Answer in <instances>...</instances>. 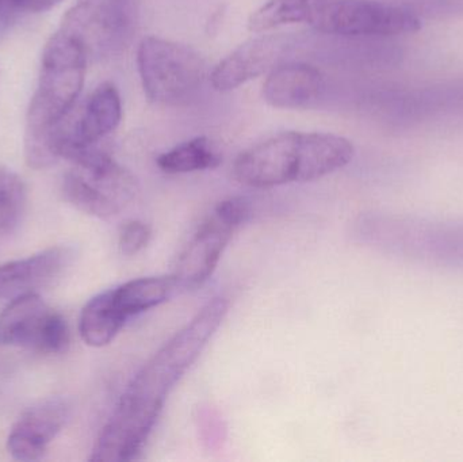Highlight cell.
<instances>
[{
    "label": "cell",
    "instance_id": "cell-8",
    "mask_svg": "<svg viewBox=\"0 0 463 462\" xmlns=\"http://www.w3.org/2000/svg\"><path fill=\"white\" fill-rule=\"evenodd\" d=\"M135 14V0H79L65 16L61 29L75 34L87 53H108L125 45Z\"/></svg>",
    "mask_w": 463,
    "mask_h": 462
},
{
    "label": "cell",
    "instance_id": "cell-11",
    "mask_svg": "<svg viewBox=\"0 0 463 462\" xmlns=\"http://www.w3.org/2000/svg\"><path fill=\"white\" fill-rule=\"evenodd\" d=\"M71 407L67 401L49 398L27 409L11 429L7 450L18 461H37L62 430Z\"/></svg>",
    "mask_w": 463,
    "mask_h": 462
},
{
    "label": "cell",
    "instance_id": "cell-13",
    "mask_svg": "<svg viewBox=\"0 0 463 462\" xmlns=\"http://www.w3.org/2000/svg\"><path fill=\"white\" fill-rule=\"evenodd\" d=\"M324 89L326 81L318 68L304 62H286L267 75L263 98L272 108L297 110L317 102Z\"/></svg>",
    "mask_w": 463,
    "mask_h": 462
},
{
    "label": "cell",
    "instance_id": "cell-22",
    "mask_svg": "<svg viewBox=\"0 0 463 462\" xmlns=\"http://www.w3.org/2000/svg\"><path fill=\"white\" fill-rule=\"evenodd\" d=\"M61 0H27L26 10L33 13H43L59 5Z\"/></svg>",
    "mask_w": 463,
    "mask_h": 462
},
{
    "label": "cell",
    "instance_id": "cell-19",
    "mask_svg": "<svg viewBox=\"0 0 463 462\" xmlns=\"http://www.w3.org/2000/svg\"><path fill=\"white\" fill-rule=\"evenodd\" d=\"M152 231L148 224L140 220H129L119 231L118 246L122 254L127 257L138 254L148 246Z\"/></svg>",
    "mask_w": 463,
    "mask_h": 462
},
{
    "label": "cell",
    "instance_id": "cell-7",
    "mask_svg": "<svg viewBox=\"0 0 463 462\" xmlns=\"http://www.w3.org/2000/svg\"><path fill=\"white\" fill-rule=\"evenodd\" d=\"M70 344V328L37 293L13 298L0 314V346L24 347L60 354Z\"/></svg>",
    "mask_w": 463,
    "mask_h": 462
},
{
    "label": "cell",
    "instance_id": "cell-2",
    "mask_svg": "<svg viewBox=\"0 0 463 462\" xmlns=\"http://www.w3.org/2000/svg\"><path fill=\"white\" fill-rule=\"evenodd\" d=\"M87 51L72 33L60 29L45 45L37 90L30 102L24 132V157L30 167L57 163L54 133L72 110L83 89Z\"/></svg>",
    "mask_w": 463,
    "mask_h": 462
},
{
    "label": "cell",
    "instance_id": "cell-10",
    "mask_svg": "<svg viewBox=\"0 0 463 462\" xmlns=\"http://www.w3.org/2000/svg\"><path fill=\"white\" fill-rule=\"evenodd\" d=\"M122 118V103L113 83L99 84L92 91L80 116L71 127L64 124L54 133V151L59 159L79 146H98L106 136L117 129Z\"/></svg>",
    "mask_w": 463,
    "mask_h": 462
},
{
    "label": "cell",
    "instance_id": "cell-16",
    "mask_svg": "<svg viewBox=\"0 0 463 462\" xmlns=\"http://www.w3.org/2000/svg\"><path fill=\"white\" fill-rule=\"evenodd\" d=\"M181 289L174 274L163 277H146L132 279L114 288V297L122 314L128 317L137 316L143 312L159 306L170 300Z\"/></svg>",
    "mask_w": 463,
    "mask_h": 462
},
{
    "label": "cell",
    "instance_id": "cell-4",
    "mask_svg": "<svg viewBox=\"0 0 463 462\" xmlns=\"http://www.w3.org/2000/svg\"><path fill=\"white\" fill-rule=\"evenodd\" d=\"M291 24L342 37H392L421 29L412 11L377 0H269L250 15L248 27L263 33Z\"/></svg>",
    "mask_w": 463,
    "mask_h": 462
},
{
    "label": "cell",
    "instance_id": "cell-15",
    "mask_svg": "<svg viewBox=\"0 0 463 462\" xmlns=\"http://www.w3.org/2000/svg\"><path fill=\"white\" fill-rule=\"evenodd\" d=\"M128 322L114 297V290L92 297L81 311L79 331L84 344L91 347H105L118 335Z\"/></svg>",
    "mask_w": 463,
    "mask_h": 462
},
{
    "label": "cell",
    "instance_id": "cell-14",
    "mask_svg": "<svg viewBox=\"0 0 463 462\" xmlns=\"http://www.w3.org/2000/svg\"><path fill=\"white\" fill-rule=\"evenodd\" d=\"M65 247H52L24 259L0 265V298H15L51 285L71 260Z\"/></svg>",
    "mask_w": 463,
    "mask_h": 462
},
{
    "label": "cell",
    "instance_id": "cell-12",
    "mask_svg": "<svg viewBox=\"0 0 463 462\" xmlns=\"http://www.w3.org/2000/svg\"><path fill=\"white\" fill-rule=\"evenodd\" d=\"M236 230V225L216 211L198 227L174 273L181 289H195L211 278Z\"/></svg>",
    "mask_w": 463,
    "mask_h": 462
},
{
    "label": "cell",
    "instance_id": "cell-21",
    "mask_svg": "<svg viewBox=\"0 0 463 462\" xmlns=\"http://www.w3.org/2000/svg\"><path fill=\"white\" fill-rule=\"evenodd\" d=\"M27 0H0V34L26 10Z\"/></svg>",
    "mask_w": 463,
    "mask_h": 462
},
{
    "label": "cell",
    "instance_id": "cell-3",
    "mask_svg": "<svg viewBox=\"0 0 463 462\" xmlns=\"http://www.w3.org/2000/svg\"><path fill=\"white\" fill-rule=\"evenodd\" d=\"M353 143L342 136L318 132H282L239 155L233 173L253 189L324 178L353 160Z\"/></svg>",
    "mask_w": 463,
    "mask_h": 462
},
{
    "label": "cell",
    "instance_id": "cell-9",
    "mask_svg": "<svg viewBox=\"0 0 463 462\" xmlns=\"http://www.w3.org/2000/svg\"><path fill=\"white\" fill-rule=\"evenodd\" d=\"M290 35L266 34L250 38L234 49L212 71V86L217 91H231L252 79L271 72L282 64L293 48Z\"/></svg>",
    "mask_w": 463,
    "mask_h": 462
},
{
    "label": "cell",
    "instance_id": "cell-1",
    "mask_svg": "<svg viewBox=\"0 0 463 462\" xmlns=\"http://www.w3.org/2000/svg\"><path fill=\"white\" fill-rule=\"evenodd\" d=\"M230 303L216 297L176 333L128 385L100 431L91 461H133L143 452L176 382L189 371L227 316Z\"/></svg>",
    "mask_w": 463,
    "mask_h": 462
},
{
    "label": "cell",
    "instance_id": "cell-17",
    "mask_svg": "<svg viewBox=\"0 0 463 462\" xmlns=\"http://www.w3.org/2000/svg\"><path fill=\"white\" fill-rule=\"evenodd\" d=\"M222 160L209 138L195 137L160 155L156 163L163 173L187 174L219 167Z\"/></svg>",
    "mask_w": 463,
    "mask_h": 462
},
{
    "label": "cell",
    "instance_id": "cell-6",
    "mask_svg": "<svg viewBox=\"0 0 463 462\" xmlns=\"http://www.w3.org/2000/svg\"><path fill=\"white\" fill-rule=\"evenodd\" d=\"M62 192L78 211L106 220L132 203L137 184L132 174L106 152L83 167L73 165L64 176Z\"/></svg>",
    "mask_w": 463,
    "mask_h": 462
},
{
    "label": "cell",
    "instance_id": "cell-20",
    "mask_svg": "<svg viewBox=\"0 0 463 462\" xmlns=\"http://www.w3.org/2000/svg\"><path fill=\"white\" fill-rule=\"evenodd\" d=\"M214 211L239 228L250 219L252 214V205L248 198L231 197L222 201Z\"/></svg>",
    "mask_w": 463,
    "mask_h": 462
},
{
    "label": "cell",
    "instance_id": "cell-18",
    "mask_svg": "<svg viewBox=\"0 0 463 462\" xmlns=\"http://www.w3.org/2000/svg\"><path fill=\"white\" fill-rule=\"evenodd\" d=\"M26 186L18 174L0 167V238L18 230L26 209Z\"/></svg>",
    "mask_w": 463,
    "mask_h": 462
},
{
    "label": "cell",
    "instance_id": "cell-5",
    "mask_svg": "<svg viewBox=\"0 0 463 462\" xmlns=\"http://www.w3.org/2000/svg\"><path fill=\"white\" fill-rule=\"evenodd\" d=\"M137 68L146 98L160 105L187 102L206 78L205 61L197 52L155 35L141 40Z\"/></svg>",
    "mask_w": 463,
    "mask_h": 462
}]
</instances>
